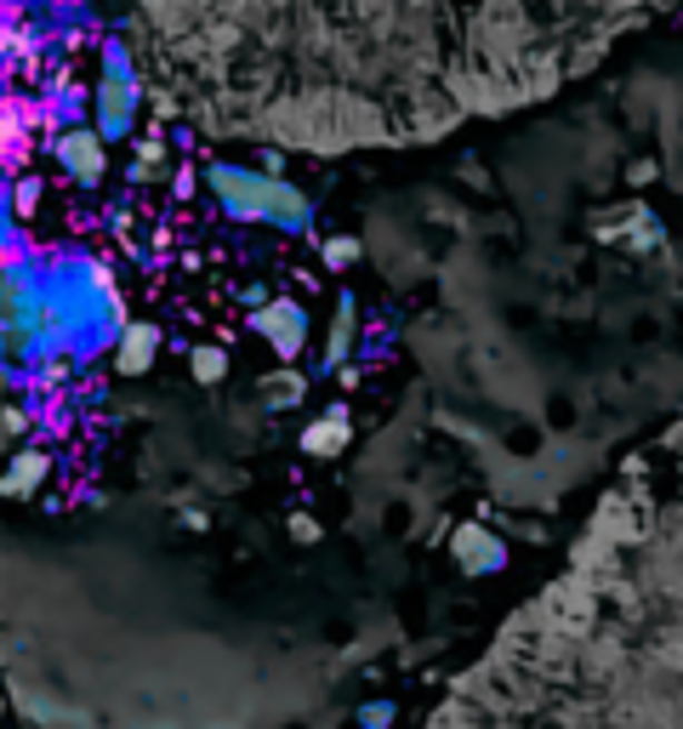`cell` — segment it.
<instances>
[{"mask_svg": "<svg viewBox=\"0 0 683 729\" xmlns=\"http://www.w3.org/2000/svg\"><path fill=\"white\" fill-rule=\"evenodd\" d=\"M211 183L234 200V211H246V217H268L290 234H303L308 228V206H303V194L297 188H285L274 177H257V171H234V166H217Z\"/></svg>", "mask_w": 683, "mask_h": 729, "instance_id": "cell-1", "label": "cell"}, {"mask_svg": "<svg viewBox=\"0 0 683 729\" xmlns=\"http://www.w3.org/2000/svg\"><path fill=\"white\" fill-rule=\"evenodd\" d=\"M131 69L120 52H109V69H103V86H97V109H103V137H120L131 126Z\"/></svg>", "mask_w": 683, "mask_h": 729, "instance_id": "cell-2", "label": "cell"}, {"mask_svg": "<svg viewBox=\"0 0 683 729\" xmlns=\"http://www.w3.org/2000/svg\"><path fill=\"white\" fill-rule=\"evenodd\" d=\"M451 553H456V564H467L473 575H491V570L507 564V548H502L484 524H462L456 536H451Z\"/></svg>", "mask_w": 683, "mask_h": 729, "instance_id": "cell-3", "label": "cell"}, {"mask_svg": "<svg viewBox=\"0 0 683 729\" xmlns=\"http://www.w3.org/2000/svg\"><path fill=\"white\" fill-rule=\"evenodd\" d=\"M257 331L268 336V343H274L279 354H297V348H303V336H308V314H303L297 303H290V308H285V303H274V308H263V314H257Z\"/></svg>", "mask_w": 683, "mask_h": 729, "instance_id": "cell-4", "label": "cell"}, {"mask_svg": "<svg viewBox=\"0 0 683 729\" xmlns=\"http://www.w3.org/2000/svg\"><path fill=\"white\" fill-rule=\"evenodd\" d=\"M58 155L69 160V171L97 177V171H103V137H97V131H69V137L58 142Z\"/></svg>", "mask_w": 683, "mask_h": 729, "instance_id": "cell-5", "label": "cell"}, {"mask_svg": "<svg viewBox=\"0 0 683 729\" xmlns=\"http://www.w3.org/2000/svg\"><path fill=\"white\" fill-rule=\"evenodd\" d=\"M149 359H155V331H149V325L120 331V348H115L120 376H142V371H149Z\"/></svg>", "mask_w": 683, "mask_h": 729, "instance_id": "cell-6", "label": "cell"}, {"mask_svg": "<svg viewBox=\"0 0 683 729\" xmlns=\"http://www.w3.org/2000/svg\"><path fill=\"white\" fill-rule=\"evenodd\" d=\"M314 456H325V451H342V445H348V416H342V411H330V416H319L314 427H308V440H303Z\"/></svg>", "mask_w": 683, "mask_h": 729, "instance_id": "cell-7", "label": "cell"}, {"mask_svg": "<svg viewBox=\"0 0 683 729\" xmlns=\"http://www.w3.org/2000/svg\"><path fill=\"white\" fill-rule=\"evenodd\" d=\"M40 473H46V456H34V451L12 456V467H7V491H12V496H29L34 484H40Z\"/></svg>", "mask_w": 683, "mask_h": 729, "instance_id": "cell-8", "label": "cell"}, {"mask_svg": "<svg viewBox=\"0 0 683 729\" xmlns=\"http://www.w3.org/2000/svg\"><path fill=\"white\" fill-rule=\"evenodd\" d=\"M348 336H354V297H342L336 303V331H330V343H325V365L348 359Z\"/></svg>", "mask_w": 683, "mask_h": 729, "instance_id": "cell-9", "label": "cell"}, {"mask_svg": "<svg viewBox=\"0 0 683 729\" xmlns=\"http://www.w3.org/2000/svg\"><path fill=\"white\" fill-rule=\"evenodd\" d=\"M188 371L200 376L206 387H217V382H222V371H228V359H222L217 348H194V354H188Z\"/></svg>", "mask_w": 683, "mask_h": 729, "instance_id": "cell-10", "label": "cell"}, {"mask_svg": "<svg viewBox=\"0 0 683 729\" xmlns=\"http://www.w3.org/2000/svg\"><path fill=\"white\" fill-rule=\"evenodd\" d=\"M354 257H359L354 239H336V246H330V263H354Z\"/></svg>", "mask_w": 683, "mask_h": 729, "instance_id": "cell-11", "label": "cell"}]
</instances>
